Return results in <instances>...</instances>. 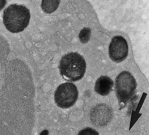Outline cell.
<instances>
[{
    "label": "cell",
    "mask_w": 149,
    "mask_h": 135,
    "mask_svg": "<svg viewBox=\"0 0 149 135\" xmlns=\"http://www.w3.org/2000/svg\"><path fill=\"white\" fill-rule=\"evenodd\" d=\"M58 68L60 75L65 80L74 82L83 78L86 71V64L84 57L80 54L71 52L61 57Z\"/></svg>",
    "instance_id": "obj_1"
},
{
    "label": "cell",
    "mask_w": 149,
    "mask_h": 135,
    "mask_svg": "<svg viewBox=\"0 0 149 135\" xmlns=\"http://www.w3.org/2000/svg\"><path fill=\"white\" fill-rule=\"evenodd\" d=\"M30 17V10L26 7L13 4L4 10L3 22L5 27L9 32L18 33L23 31L27 27Z\"/></svg>",
    "instance_id": "obj_2"
},
{
    "label": "cell",
    "mask_w": 149,
    "mask_h": 135,
    "mask_svg": "<svg viewBox=\"0 0 149 135\" xmlns=\"http://www.w3.org/2000/svg\"><path fill=\"white\" fill-rule=\"evenodd\" d=\"M137 86L136 81L129 72L124 71L115 80V90L120 105H126L134 98Z\"/></svg>",
    "instance_id": "obj_3"
},
{
    "label": "cell",
    "mask_w": 149,
    "mask_h": 135,
    "mask_svg": "<svg viewBox=\"0 0 149 135\" xmlns=\"http://www.w3.org/2000/svg\"><path fill=\"white\" fill-rule=\"evenodd\" d=\"M79 92L76 85L72 83L65 82L60 84L54 93L56 105L62 109H68L74 105L78 98Z\"/></svg>",
    "instance_id": "obj_4"
},
{
    "label": "cell",
    "mask_w": 149,
    "mask_h": 135,
    "mask_svg": "<svg viewBox=\"0 0 149 135\" xmlns=\"http://www.w3.org/2000/svg\"><path fill=\"white\" fill-rule=\"evenodd\" d=\"M113 117V111L108 105L97 104L92 108L89 114L91 123L97 127H103L108 124Z\"/></svg>",
    "instance_id": "obj_5"
},
{
    "label": "cell",
    "mask_w": 149,
    "mask_h": 135,
    "mask_svg": "<svg viewBox=\"0 0 149 135\" xmlns=\"http://www.w3.org/2000/svg\"><path fill=\"white\" fill-rule=\"evenodd\" d=\"M128 46L125 39L121 36L113 37L109 48V55L113 61L119 63L124 60L128 54Z\"/></svg>",
    "instance_id": "obj_6"
},
{
    "label": "cell",
    "mask_w": 149,
    "mask_h": 135,
    "mask_svg": "<svg viewBox=\"0 0 149 135\" xmlns=\"http://www.w3.org/2000/svg\"><path fill=\"white\" fill-rule=\"evenodd\" d=\"M113 81L107 76H101L96 81L94 87L95 91L101 96L108 95L112 90Z\"/></svg>",
    "instance_id": "obj_7"
},
{
    "label": "cell",
    "mask_w": 149,
    "mask_h": 135,
    "mask_svg": "<svg viewBox=\"0 0 149 135\" xmlns=\"http://www.w3.org/2000/svg\"><path fill=\"white\" fill-rule=\"evenodd\" d=\"M60 0H43L42 1L41 7L45 13L50 14L55 11L58 7Z\"/></svg>",
    "instance_id": "obj_8"
},
{
    "label": "cell",
    "mask_w": 149,
    "mask_h": 135,
    "mask_svg": "<svg viewBox=\"0 0 149 135\" xmlns=\"http://www.w3.org/2000/svg\"><path fill=\"white\" fill-rule=\"evenodd\" d=\"M91 33V29L88 27H84L81 31L79 35V39L82 43H87L89 41Z\"/></svg>",
    "instance_id": "obj_9"
},
{
    "label": "cell",
    "mask_w": 149,
    "mask_h": 135,
    "mask_svg": "<svg viewBox=\"0 0 149 135\" xmlns=\"http://www.w3.org/2000/svg\"><path fill=\"white\" fill-rule=\"evenodd\" d=\"M77 135H99L98 132L91 128L87 127L81 130Z\"/></svg>",
    "instance_id": "obj_10"
},
{
    "label": "cell",
    "mask_w": 149,
    "mask_h": 135,
    "mask_svg": "<svg viewBox=\"0 0 149 135\" xmlns=\"http://www.w3.org/2000/svg\"><path fill=\"white\" fill-rule=\"evenodd\" d=\"M48 131L47 130H45L42 131L40 135H48Z\"/></svg>",
    "instance_id": "obj_11"
}]
</instances>
